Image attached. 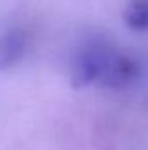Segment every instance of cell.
Masks as SVG:
<instances>
[{
    "label": "cell",
    "mask_w": 148,
    "mask_h": 150,
    "mask_svg": "<svg viewBox=\"0 0 148 150\" xmlns=\"http://www.w3.org/2000/svg\"><path fill=\"white\" fill-rule=\"evenodd\" d=\"M140 77L138 61L103 37L85 38L72 61L73 86L122 89Z\"/></svg>",
    "instance_id": "cell-1"
},
{
    "label": "cell",
    "mask_w": 148,
    "mask_h": 150,
    "mask_svg": "<svg viewBox=\"0 0 148 150\" xmlns=\"http://www.w3.org/2000/svg\"><path fill=\"white\" fill-rule=\"evenodd\" d=\"M125 25L134 32H148V0H131L124 12Z\"/></svg>",
    "instance_id": "cell-3"
},
{
    "label": "cell",
    "mask_w": 148,
    "mask_h": 150,
    "mask_svg": "<svg viewBox=\"0 0 148 150\" xmlns=\"http://www.w3.org/2000/svg\"><path fill=\"white\" fill-rule=\"evenodd\" d=\"M28 47V37L21 30H11L0 35V70L16 65Z\"/></svg>",
    "instance_id": "cell-2"
}]
</instances>
